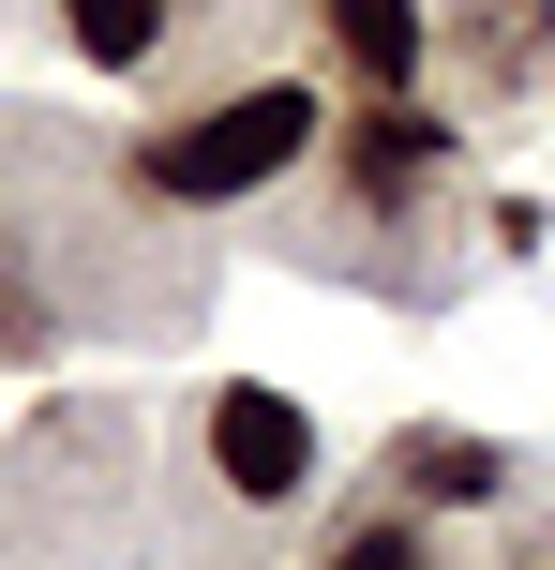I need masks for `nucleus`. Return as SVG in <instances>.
<instances>
[{"instance_id":"nucleus-1","label":"nucleus","mask_w":555,"mask_h":570,"mask_svg":"<svg viewBox=\"0 0 555 570\" xmlns=\"http://www.w3.org/2000/svg\"><path fill=\"white\" fill-rule=\"evenodd\" d=\"M300 150H316V90H240V106H210V120H180V136H150L136 150V180L150 196H256V180H286Z\"/></svg>"},{"instance_id":"nucleus-2","label":"nucleus","mask_w":555,"mask_h":570,"mask_svg":"<svg viewBox=\"0 0 555 570\" xmlns=\"http://www.w3.org/2000/svg\"><path fill=\"white\" fill-rule=\"evenodd\" d=\"M210 481H226L240 511H286V495L316 481V421H300L286 391H256V375H226V391H210Z\"/></svg>"},{"instance_id":"nucleus-3","label":"nucleus","mask_w":555,"mask_h":570,"mask_svg":"<svg viewBox=\"0 0 555 570\" xmlns=\"http://www.w3.org/2000/svg\"><path fill=\"white\" fill-rule=\"evenodd\" d=\"M436 166H450V120H420L406 90H376V106L346 120V196H360V210H420Z\"/></svg>"},{"instance_id":"nucleus-4","label":"nucleus","mask_w":555,"mask_h":570,"mask_svg":"<svg viewBox=\"0 0 555 570\" xmlns=\"http://www.w3.org/2000/svg\"><path fill=\"white\" fill-rule=\"evenodd\" d=\"M316 16H330V46H346L360 90H406L420 60H436V16H420V0H316Z\"/></svg>"},{"instance_id":"nucleus-5","label":"nucleus","mask_w":555,"mask_h":570,"mask_svg":"<svg viewBox=\"0 0 555 570\" xmlns=\"http://www.w3.org/2000/svg\"><path fill=\"white\" fill-rule=\"evenodd\" d=\"M60 30H76V60H106V76H136V60L166 46V0H60Z\"/></svg>"},{"instance_id":"nucleus-6","label":"nucleus","mask_w":555,"mask_h":570,"mask_svg":"<svg viewBox=\"0 0 555 570\" xmlns=\"http://www.w3.org/2000/svg\"><path fill=\"white\" fill-rule=\"evenodd\" d=\"M406 495H436V511H480V495H496V451H480V435H406Z\"/></svg>"},{"instance_id":"nucleus-7","label":"nucleus","mask_w":555,"mask_h":570,"mask_svg":"<svg viewBox=\"0 0 555 570\" xmlns=\"http://www.w3.org/2000/svg\"><path fill=\"white\" fill-rule=\"evenodd\" d=\"M316 570H436V541H420L406 511H376V525H346V541H330Z\"/></svg>"},{"instance_id":"nucleus-8","label":"nucleus","mask_w":555,"mask_h":570,"mask_svg":"<svg viewBox=\"0 0 555 570\" xmlns=\"http://www.w3.org/2000/svg\"><path fill=\"white\" fill-rule=\"evenodd\" d=\"M526 570H555V556H526Z\"/></svg>"}]
</instances>
